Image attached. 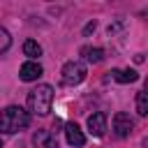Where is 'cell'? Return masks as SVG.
I'll use <instances>...</instances> for the list:
<instances>
[{
  "mask_svg": "<svg viewBox=\"0 0 148 148\" xmlns=\"http://www.w3.org/2000/svg\"><path fill=\"white\" fill-rule=\"evenodd\" d=\"M51 102H53V88L46 83H39L28 92V109L35 116H46L51 111Z\"/></svg>",
  "mask_w": 148,
  "mask_h": 148,
  "instance_id": "6da1fadb",
  "label": "cell"
},
{
  "mask_svg": "<svg viewBox=\"0 0 148 148\" xmlns=\"http://www.w3.org/2000/svg\"><path fill=\"white\" fill-rule=\"evenodd\" d=\"M28 123H30V116L21 106H7L2 111V132L5 134L23 130V127H28Z\"/></svg>",
  "mask_w": 148,
  "mask_h": 148,
  "instance_id": "7a4b0ae2",
  "label": "cell"
},
{
  "mask_svg": "<svg viewBox=\"0 0 148 148\" xmlns=\"http://www.w3.org/2000/svg\"><path fill=\"white\" fill-rule=\"evenodd\" d=\"M83 79H86V65H83V62H79V60L65 62V67H62V83L76 86V83H81Z\"/></svg>",
  "mask_w": 148,
  "mask_h": 148,
  "instance_id": "3957f363",
  "label": "cell"
},
{
  "mask_svg": "<svg viewBox=\"0 0 148 148\" xmlns=\"http://www.w3.org/2000/svg\"><path fill=\"white\" fill-rule=\"evenodd\" d=\"M132 127H134V120L130 118V113H125V111H118V113L113 116V132H116V136H120V139L130 136Z\"/></svg>",
  "mask_w": 148,
  "mask_h": 148,
  "instance_id": "277c9868",
  "label": "cell"
},
{
  "mask_svg": "<svg viewBox=\"0 0 148 148\" xmlns=\"http://www.w3.org/2000/svg\"><path fill=\"white\" fill-rule=\"evenodd\" d=\"M32 146L35 148H58V141L53 136V132L49 130H37L32 134Z\"/></svg>",
  "mask_w": 148,
  "mask_h": 148,
  "instance_id": "5b68a950",
  "label": "cell"
},
{
  "mask_svg": "<svg viewBox=\"0 0 148 148\" xmlns=\"http://www.w3.org/2000/svg\"><path fill=\"white\" fill-rule=\"evenodd\" d=\"M88 130H90V134L102 136L104 130H106V113L104 111H97V113L88 116Z\"/></svg>",
  "mask_w": 148,
  "mask_h": 148,
  "instance_id": "8992f818",
  "label": "cell"
},
{
  "mask_svg": "<svg viewBox=\"0 0 148 148\" xmlns=\"http://www.w3.org/2000/svg\"><path fill=\"white\" fill-rule=\"evenodd\" d=\"M18 76H21V81H35V79H39V76H42V65H39V62H35V60L23 62V65H21V69H18Z\"/></svg>",
  "mask_w": 148,
  "mask_h": 148,
  "instance_id": "52a82bcc",
  "label": "cell"
},
{
  "mask_svg": "<svg viewBox=\"0 0 148 148\" xmlns=\"http://www.w3.org/2000/svg\"><path fill=\"white\" fill-rule=\"evenodd\" d=\"M65 136H67V143L69 146H83L86 143V136H83V132H81V127L76 123L65 125Z\"/></svg>",
  "mask_w": 148,
  "mask_h": 148,
  "instance_id": "ba28073f",
  "label": "cell"
},
{
  "mask_svg": "<svg viewBox=\"0 0 148 148\" xmlns=\"http://www.w3.org/2000/svg\"><path fill=\"white\" fill-rule=\"evenodd\" d=\"M111 76H113L118 83H134V81L139 79V74H136L134 69H113Z\"/></svg>",
  "mask_w": 148,
  "mask_h": 148,
  "instance_id": "9c48e42d",
  "label": "cell"
},
{
  "mask_svg": "<svg viewBox=\"0 0 148 148\" xmlns=\"http://www.w3.org/2000/svg\"><path fill=\"white\" fill-rule=\"evenodd\" d=\"M23 53L30 56V58H37V56H42V46H39L35 39H25V42H23Z\"/></svg>",
  "mask_w": 148,
  "mask_h": 148,
  "instance_id": "30bf717a",
  "label": "cell"
},
{
  "mask_svg": "<svg viewBox=\"0 0 148 148\" xmlns=\"http://www.w3.org/2000/svg\"><path fill=\"white\" fill-rule=\"evenodd\" d=\"M136 113L139 116H148V92H136Z\"/></svg>",
  "mask_w": 148,
  "mask_h": 148,
  "instance_id": "8fae6325",
  "label": "cell"
},
{
  "mask_svg": "<svg viewBox=\"0 0 148 148\" xmlns=\"http://www.w3.org/2000/svg\"><path fill=\"white\" fill-rule=\"evenodd\" d=\"M81 53L86 56L88 62H102V58H104V51L102 49H81Z\"/></svg>",
  "mask_w": 148,
  "mask_h": 148,
  "instance_id": "7c38bea8",
  "label": "cell"
},
{
  "mask_svg": "<svg viewBox=\"0 0 148 148\" xmlns=\"http://www.w3.org/2000/svg\"><path fill=\"white\" fill-rule=\"evenodd\" d=\"M9 44H12V39H9V32H7L5 28H0V51L5 53V51L9 49Z\"/></svg>",
  "mask_w": 148,
  "mask_h": 148,
  "instance_id": "4fadbf2b",
  "label": "cell"
},
{
  "mask_svg": "<svg viewBox=\"0 0 148 148\" xmlns=\"http://www.w3.org/2000/svg\"><path fill=\"white\" fill-rule=\"evenodd\" d=\"M125 25H127L125 21H116V23H111V25H109V35H116V32H120Z\"/></svg>",
  "mask_w": 148,
  "mask_h": 148,
  "instance_id": "5bb4252c",
  "label": "cell"
},
{
  "mask_svg": "<svg viewBox=\"0 0 148 148\" xmlns=\"http://www.w3.org/2000/svg\"><path fill=\"white\" fill-rule=\"evenodd\" d=\"M95 28H97V23H95V21H90V23H88V25H86V28H83V32H86V35H88V32H92V30H95Z\"/></svg>",
  "mask_w": 148,
  "mask_h": 148,
  "instance_id": "9a60e30c",
  "label": "cell"
},
{
  "mask_svg": "<svg viewBox=\"0 0 148 148\" xmlns=\"http://www.w3.org/2000/svg\"><path fill=\"white\" fill-rule=\"evenodd\" d=\"M146 92H148V79H146Z\"/></svg>",
  "mask_w": 148,
  "mask_h": 148,
  "instance_id": "2e32d148",
  "label": "cell"
}]
</instances>
